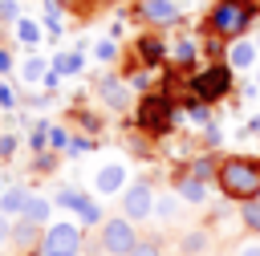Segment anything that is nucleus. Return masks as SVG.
I'll use <instances>...</instances> for the list:
<instances>
[{"label": "nucleus", "mask_w": 260, "mask_h": 256, "mask_svg": "<svg viewBox=\"0 0 260 256\" xmlns=\"http://www.w3.org/2000/svg\"><path fill=\"white\" fill-rule=\"evenodd\" d=\"M215 183H219V191H223L228 199L252 203V199H260V163L248 158V154H232V158L219 163Z\"/></svg>", "instance_id": "f257e3e1"}, {"label": "nucleus", "mask_w": 260, "mask_h": 256, "mask_svg": "<svg viewBox=\"0 0 260 256\" xmlns=\"http://www.w3.org/2000/svg\"><path fill=\"white\" fill-rule=\"evenodd\" d=\"M252 0H219L207 16V28L219 33V37H240L248 24H252Z\"/></svg>", "instance_id": "f03ea898"}, {"label": "nucleus", "mask_w": 260, "mask_h": 256, "mask_svg": "<svg viewBox=\"0 0 260 256\" xmlns=\"http://www.w3.org/2000/svg\"><path fill=\"white\" fill-rule=\"evenodd\" d=\"M138 240H142V236L134 232V223H130L126 215L106 219V223H102V232H98V244H102V252H106V256H130Z\"/></svg>", "instance_id": "7ed1b4c3"}, {"label": "nucleus", "mask_w": 260, "mask_h": 256, "mask_svg": "<svg viewBox=\"0 0 260 256\" xmlns=\"http://www.w3.org/2000/svg\"><path fill=\"white\" fill-rule=\"evenodd\" d=\"M37 256H81V228L77 223H49Z\"/></svg>", "instance_id": "20e7f679"}, {"label": "nucleus", "mask_w": 260, "mask_h": 256, "mask_svg": "<svg viewBox=\"0 0 260 256\" xmlns=\"http://www.w3.org/2000/svg\"><path fill=\"white\" fill-rule=\"evenodd\" d=\"M154 211V191H150V183H130L126 191H122V215L130 219V223H138V219H146Z\"/></svg>", "instance_id": "39448f33"}, {"label": "nucleus", "mask_w": 260, "mask_h": 256, "mask_svg": "<svg viewBox=\"0 0 260 256\" xmlns=\"http://www.w3.org/2000/svg\"><path fill=\"white\" fill-rule=\"evenodd\" d=\"M41 240H45V228L41 223H32V219H12V240H8V248L16 252V256H32V252H41Z\"/></svg>", "instance_id": "423d86ee"}, {"label": "nucleus", "mask_w": 260, "mask_h": 256, "mask_svg": "<svg viewBox=\"0 0 260 256\" xmlns=\"http://www.w3.org/2000/svg\"><path fill=\"white\" fill-rule=\"evenodd\" d=\"M228 85H232V65H211L195 77V93L203 102H215L219 93H228Z\"/></svg>", "instance_id": "0eeeda50"}, {"label": "nucleus", "mask_w": 260, "mask_h": 256, "mask_svg": "<svg viewBox=\"0 0 260 256\" xmlns=\"http://www.w3.org/2000/svg\"><path fill=\"white\" fill-rule=\"evenodd\" d=\"M138 126L150 130V134L167 130V98H158V93L142 98V106H138Z\"/></svg>", "instance_id": "6e6552de"}, {"label": "nucleus", "mask_w": 260, "mask_h": 256, "mask_svg": "<svg viewBox=\"0 0 260 256\" xmlns=\"http://www.w3.org/2000/svg\"><path fill=\"white\" fill-rule=\"evenodd\" d=\"M211 248H215V236L207 228H187L179 236V256H211Z\"/></svg>", "instance_id": "1a4fd4ad"}, {"label": "nucleus", "mask_w": 260, "mask_h": 256, "mask_svg": "<svg viewBox=\"0 0 260 256\" xmlns=\"http://www.w3.org/2000/svg\"><path fill=\"white\" fill-rule=\"evenodd\" d=\"M93 191H98V195L126 191V167H122V163H106V167H98V175H93Z\"/></svg>", "instance_id": "9d476101"}, {"label": "nucleus", "mask_w": 260, "mask_h": 256, "mask_svg": "<svg viewBox=\"0 0 260 256\" xmlns=\"http://www.w3.org/2000/svg\"><path fill=\"white\" fill-rule=\"evenodd\" d=\"M98 98H102L110 110H126V106H130V89H126L118 77H102V81H98Z\"/></svg>", "instance_id": "9b49d317"}, {"label": "nucleus", "mask_w": 260, "mask_h": 256, "mask_svg": "<svg viewBox=\"0 0 260 256\" xmlns=\"http://www.w3.org/2000/svg\"><path fill=\"white\" fill-rule=\"evenodd\" d=\"M138 12H142L150 24H171V20H179V4H175V0H142Z\"/></svg>", "instance_id": "f8f14e48"}, {"label": "nucleus", "mask_w": 260, "mask_h": 256, "mask_svg": "<svg viewBox=\"0 0 260 256\" xmlns=\"http://www.w3.org/2000/svg\"><path fill=\"white\" fill-rule=\"evenodd\" d=\"M175 195L183 199V203H207V183L203 179H195V175H179V183H175Z\"/></svg>", "instance_id": "ddd939ff"}, {"label": "nucleus", "mask_w": 260, "mask_h": 256, "mask_svg": "<svg viewBox=\"0 0 260 256\" xmlns=\"http://www.w3.org/2000/svg\"><path fill=\"white\" fill-rule=\"evenodd\" d=\"M28 199H32V195H28L24 187H12V191H4V195H0V211H4V215H24Z\"/></svg>", "instance_id": "4468645a"}, {"label": "nucleus", "mask_w": 260, "mask_h": 256, "mask_svg": "<svg viewBox=\"0 0 260 256\" xmlns=\"http://www.w3.org/2000/svg\"><path fill=\"white\" fill-rule=\"evenodd\" d=\"M252 61H256V45H252V41H236V45L228 49V65H232V69H248Z\"/></svg>", "instance_id": "2eb2a0df"}, {"label": "nucleus", "mask_w": 260, "mask_h": 256, "mask_svg": "<svg viewBox=\"0 0 260 256\" xmlns=\"http://www.w3.org/2000/svg\"><path fill=\"white\" fill-rule=\"evenodd\" d=\"M49 211H53V203H49V199H41V195H32V199H28V207H24V219H32V223H41V228H45V223H49Z\"/></svg>", "instance_id": "dca6fc26"}, {"label": "nucleus", "mask_w": 260, "mask_h": 256, "mask_svg": "<svg viewBox=\"0 0 260 256\" xmlns=\"http://www.w3.org/2000/svg\"><path fill=\"white\" fill-rule=\"evenodd\" d=\"M53 203H57V207H65V211H77V215H81V207H85L89 199H85L81 191H73V187H65V191H57V199H53Z\"/></svg>", "instance_id": "f3484780"}, {"label": "nucleus", "mask_w": 260, "mask_h": 256, "mask_svg": "<svg viewBox=\"0 0 260 256\" xmlns=\"http://www.w3.org/2000/svg\"><path fill=\"white\" fill-rule=\"evenodd\" d=\"M179 203H183V199H179V195H158V199H154V215H158V219H167V223H171V219H175V215H179Z\"/></svg>", "instance_id": "a211bd4d"}, {"label": "nucleus", "mask_w": 260, "mask_h": 256, "mask_svg": "<svg viewBox=\"0 0 260 256\" xmlns=\"http://www.w3.org/2000/svg\"><path fill=\"white\" fill-rule=\"evenodd\" d=\"M138 53H142V61H146V65H158V57H162L158 37H142V41H138Z\"/></svg>", "instance_id": "6ab92c4d"}, {"label": "nucleus", "mask_w": 260, "mask_h": 256, "mask_svg": "<svg viewBox=\"0 0 260 256\" xmlns=\"http://www.w3.org/2000/svg\"><path fill=\"white\" fill-rule=\"evenodd\" d=\"M240 215H244V228L260 232V203H256V199H252V203H240Z\"/></svg>", "instance_id": "aec40b11"}, {"label": "nucleus", "mask_w": 260, "mask_h": 256, "mask_svg": "<svg viewBox=\"0 0 260 256\" xmlns=\"http://www.w3.org/2000/svg\"><path fill=\"white\" fill-rule=\"evenodd\" d=\"M130 256H162V244L154 240V236H142L138 244H134V252Z\"/></svg>", "instance_id": "412c9836"}, {"label": "nucleus", "mask_w": 260, "mask_h": 256, "mask_svg": "<svg viewBox=\"0 0 260 256\" xmlns=\"http://www.w3.org/2000/svg\"><path fill=\"white\" fill-rule=\"evenodd\" d=\"M16 33H20V41H24V45H37V41H41V28H37L32 20H20V24H16Z\"/></svg>", "instance_id": "4be33fe9"}, {"label": "nucleus", "mask_w": 260, "mask_h": 256, "mask_svg": "<svg viewBox=\"0 0 260 256\" xmlns=\"http://www.w3.org/2000/svg\"><path fill=\"white\" fill-rule=\"evenodd\" d=\"M195 53H199V49H195V41H179L175 61H179V65H191V61H195Z\"/></svg>", "instance_id": "5701e85b"}, {"label": "nucleus", "mask_w": 260, "mask_h": 256, "mask_svg": "<svg viewBox=\"0 0 260 256\" xmlns=\"http://www.w3.org/2000/svg\"><path fill=\"white\" fill-rule=\"evenodd\" d=\"M81 69V53H69V57H57V73H77Z\"/></svg>", "instance_id": "b1692460"}, {"label": "nucleus", "mask_w": 260, "mask_h": 256, "mask_svg": "<svg viewBox=\"0 0 260 256\" xmlns=\"http://www.w3.org/2000/svg\"><path fill=\"white\" fill-rule=\"evenodd\" d=\"M232 256H260V240H244V244H236Z\"/></svg>", "instance_id": "393cba45"}, {"label": "nucleus", "mask_w": 260, "mask_h": 256, "mask_svg": "<svg viewBox=\"0 0 260 256\" xmlns=\"http://www.w3.org/2000/svg\"><path fill=\"white\" fill-rule=\"evenodd\" d=\"M8 240H12V215H4V211H0V248H4Z\"/></svg>", "instance_id": "a878e982"}, {"label": "nucleus", "mask_w": 260, "mask_h": 256, "mask_svg": "<svg viewBox=\"0 0 260 256\" xmlns=\"http://www.w3.org/2000/svg\"><path fill=\"white\" fill-rule=\"evenodd\" d=\"M24 77H28V81H37V77H45V65H41V61L32 57V61L24 65Z\"/></svg>", "instance_id": "bb28decb"}, {"label": "nucleus", "mask_w": 260, "mask_h": 256, "mask_svg": "<svg viewBox=\"0 0 260 256\" xmlns=\"http://www.w3.org/2000/svg\"><path fill=\"white\" fill-rule=\"evenodd\" d=\"M81 219H85V223H102V211L93 207V199H89V203L81 207Z\"/></svg>", "instance_id": "cd10ccee"}, {"label": "nucleus", "mask_w": 260, "mask_h": 256, "mask_svg": "<svg viewBox=\"0 0 260 256\" xmlns=\"http://www.w3.org/2000/svg\"><path fill=\"white\" fill-rule=\"evenodd\" d=\"M12 150H16V138H12V134H4V138H0V158H8Z\"/></svg>", "instance_id": "c85d7f7f"}, {"label": "nucleus", "mask_w": 260, "mask_h": 256, "mask_svg": "<svg viewBox=\"0 0 260 256\" xmlns=\"http://www.w3.org/2000/svg\"><path fill=\"white\" fill-rule=\"evenodd\" d=\"M0 16L12 20V16H16V4H12V0H0Z\"/></svg>", "instance_id": "c756f323"}, {"label": "nucleus", "mask_w": 260, "mask_h": 256, "mask_svg": "<svg viewBox=\"0 0 260 256\" xmlns=\"http://www.w3.org/2000/svg\"><path fill=\"white\" fill-rule=\"evenodd\" d=\"M98 57H102V61H110V57H114V45H110V41H102V45H98Z\"/></svg>", "instance_id": "7c9ffc66"}, {"label": "nucleus", "mask_w": 260, "mask_h": 256, "mask_svg": "<svg viewBox=\"0 0 260 256\" xmlns=\"http://www.w3.org/2000/svg\"><path fill=\"white\" fill-rule=\"evenodd\" d=\"M12 102H16V98H12V89H8V85H0V106H4V110H8V106H12Z\"/></svg>", "instance_id": "2f4dec72"}, {"label": "nucleus", "mask_w": 260, "mask_h": 256, "mask_svg": "<svg viewBox=\"0 0 260 256\" xmlns=\"http://www.w3.org/2000/svg\"><path fill=\"white\" fill-rule=\"evenodd\" d=\"M8 69H12V53H8V49H0V73H8Z\"/></svg>", "instance_id": "473e14b6"}, {"label": "nucleus", "mask_w": 260, "mask_h": 256, "mask_svg": "<svg viewBox=\"0 0 260 256\" xmlns=\"http://www.w3.org/2000/svg\"><path fill=\"white\" fill-rule=\"evenodd\" d=\"M256 49H260V41H256Z\"/></svg>", "instance_id": "72a5a7b5"}]
</instances>
